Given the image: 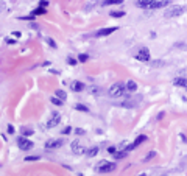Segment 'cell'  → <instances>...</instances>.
Masks as SVG:
<instances>
[{"mask_svg":"<svg viewBox=\"0 0 187 176\" xmlns=\"http://www.w3.org/2000/svg\"><path fill=\"white\" fill-rule=\"evenodd\" d=\"M136 5L144 9H159L170 5V0H137Z\"/></svg>","mask_w":187,"mask_h":176,"instance_id":"6da1fadb","label":"cell"},{"mask_svg":"<svg viewBox=\"0 0 187 176\" xmlns=\"http://www.w3.org/2000/svg\"><path fill=\"white\" fill-rule=\"evenodd\" d=\"M126 91V86L123 83H120V81H117V83H114L111 87H109V97H112V98H119L120 95H123V92Z\"/></svg>","mask_w":187,"mask_h":176,"instance_id":"7a4b0ae2","label":"cell"},{"mask_svg":"<svg viewBox=\"0 0 187 176\" xmlns=\"http://www.w3.org/2000/svg\"><path fill=\"white\" fill-rule=\"evenodd\" d=\"M115 168H117V165H115L114 162H106V161L98 162L97 167H95V170L98 173H111V172H114Z\"/></svg>","mask_w":187,"mask_h":176,"instance_id":"3957f363","label":"cell"},{"mask_svg":"<svg viewBox=\"0 0 187 176\" xmlns=\"http://www.w3.org/2000/svg\"><path fill=\"white\" fill-rule=\"evenodd\" d=\"M150 58H151V55H150V50H148V48H140V50L136 53V59H139V61H142V62H148Z\"/></svg>","mask_w":187,"mask_h":176,"instance_id":"277c9868","label":"cell"},{"mask_svg":"<svg viewBox=\"0 0 187 176\" xmlns=\"http://www.w3.org/2000/svg\"><path fill=\"white\" fill-rule=\"evenodd\" d=\"M183 13H184L183 6H170L165 11V17H176V16H181Z\"/></svg>","mask_w":187,"mask_h":176,"instance_id":"5b68a950","label":"cell"},{"mask_svg":"<svg viewBox=\"0 0 187 176\" xmlns=\"http://www.w3.org/2000/svg\"><path fill=\"white\" fill-rule=\"evenodd\" d=\"M17 145H19L20 150L27 151V150H31V148H33V142L28 140V139L24 136V137H19V139H17Z\"/></svg>","mask_w":187,"mask_h":176,"instance_id":"8992f818","label":"cell"},{"mask_svg":"<svg viewBox=\"0 0 187 176\" xmlns=\"http://www.w3.org/2000/svg\"><path fill=\"white\" fill-rule=\"evenodd\" d=\"M145 140H147V136H144V134L137 136V137H136V140L133 142V144L126 147V151H133V150H136V148L139 147V145H142V144H144Z\"/></svg>","mask_w":187,"mask_h":176,"instance_id":"52a82bcc","label":"cell"},{"mask_svg":"<svg viewBox=\"0 0 187 176\" xmlns=\"http://www.w3.org/2000/svg\"><path fill=\"white\" fill-rule=\"evenodd\" d=\"M59 122H61V115L58 112H52L50 119H48V122H47V128H55L56 125H59Z\"/></svg>","mask_w":187,"mask_h":176,"instance_id":"ba28073f","label":"cell"},{"mask_svg":"<svg viewBox=\"0 0 187 176\" xmlns=\"http://www.w3.org/2000/svg\"><path fill=\"white\" fill-rule=\"evenodd\" d=\"M140 103V97H136V98H126L125 101H122V106L123 108H137Z\"/></svg>","mask_w":187,"mask_h":176,"instance_id":"9c48e42d","label":"cell"},{"mask_svg":"<svg viewBox=\"0 0 187 176\" xmlns=\"http://www.w3.org/2000/svg\"><path fill=\"white\" fill-rule=\"evenodd\" d=\"M63 144H64L63 139H52V140L45 142V148L47 150H56V148H59Z\"/></svg>","mask_w":187,"mask_h":176,"instance_id":"30bf717a","label":"cell"},{"mask_svg":"<svg viewBox=\"0 0 187 176\" xmlns=\"http://www.w3.org/2000/svg\"><path fill=\"white\" fill-rule=\"evenodd\" d=\"M119 28L117 27H111V28H100L97 33H95V36L97 37H104V36H109V34H112L114 31H117Z\"/></svg>","mask_w":187,"mask_h":176,"instance_id":"8fae6325","label":"cell"},{"mask_svg":"<svg viewBox=\"0 0 187 176\" xmlns=\"http://www.w3.org/2000/svg\"><path fill=\"white\" fill-rule=\"evenodd\" d=\"M72 150H73L75 154H83V153H86V150L80 145V140H78V139L72 142Z\"/></svg>","mask_w":187,"mask_h":176,"instance_id":"7c38bea8","label":"cell"},{"mask_svg":"<svg viewBox=\"0 0 187 176\" xmlns=\"http://www.w3.org/2000/svg\"><path fill=\"white\" fill-rule=\"evenodd\" d=\"M70 89L73 92H81L84 89V84L81 81H70Z\"/></svg>","mask_w":187,"mask_h":176,"instance_id":"4fadbf2b","label":"cell"},{"mask_svg":"<svg viewBox=\"0 0 187 176\" xmlns=\"http://www.w3.org/2000/svg\"><path fill=\"white\" fill-rule=\"evenodd\" d=\"M175 86L178 87H186L187 89V78H184V76H178V78H175Z\"/></svg>","mask_w":187,"mask_h":176,"instance_id":"5bb4252c","label":"cell"},{"mask_svg":"<svg viewBox=\"0 0 187 176\" xmlns=\"http://www.w3.org/2000/svg\"><path fill=\"white\" fill-rule=\"evenodd\" d=\"M126 91H129V92H136L137 91V83L133 80H129L128 83H126Z\"/></svg>","mask_w":187,"mask_h":176,"instance_id":"9a60e30c","label":"cell"},{"mask_svg":"<svg viewBox=\"0 0 187 176\" xmlns=\"http://www.w3.org/2000/svg\"><path fill=\"white\" fill-rule=\"evenodd\" d=\"M20 133H22V136L28 137V136H31V134H33V129H31V128H28V126H22V128H20Z\"/></svg>","mask_w":187,"mask_h":176,"instance_id":"2e32d148","label":"cell"},{"mask_svg":"<svg viewBox=\"0 0 187 176\" xmlns=\"http://www.w3.org/2000/svg\"><path fill=\"white\" fill-rule=\"evenodd\" d=\"M122 2H123V0H104L103 5H104V6H109V5H120Z\"/></svg>","mask_w":187,"mask_h":176,"instance_id":"e0dca14e","label":"cell"},{"mask_svg":"<svg viewBox=\"0 0 187 176\" xmlns=\"http://www.w3.org/2000/svg\"><path fill=\"white\" fill-rule=\"evenodd\" d=\"M56 97L59 98V100H63V101H64L65 98H67V93H65L63 89H58V91H56Z\"/></svg>","mask_w":187,"mask_h":176,"instance_id":"ac0fdd59","label":"cell"},{"mask_svg":"<svg viewBox=\"0 0 187 176\" xmlns=\"http://www.w3.org/2000/svg\"><path fill=\"white\" fill-rule=\"evenodd\" d=\"M75 109H78V111H83V112H89V108H87L86 104H81V103L75 104Z\"/></svg>","mask_w":187,"mask_h":176,"instance_id":"d6986e66","label":"cell"},{"mask_svg":"<svg viewBox=\"0 0 187 176\" xmlns=\"http://www.w3.org/2000/svg\"><path fill=\"white\" fill-rule=\"evenodd\" d=\"M125 14H126L125 11H112V13H111V17H123Z\"/></svg>","mask_w":187,"mask_h":176,"instance_id":"ffe728a7","label":"cell"},{"mask_svg":"<svg viewBox=\"0 0 187 176\" xmlns=\"http://www.w3.org/2000/svg\"><path fill=\"white\" fill-rule=\"evenodd\" d=\"M45 13V9H44V6H39V8H36L35 11H33L31 14H35V16H41V14H44Z\"/></svg>","mask_w":187,"mask_h":176,"instance_id":"44dd1931","label":"cell"},{"mask_svg":"<svg viewBox=\"0 0 187 176\" xmlns=\"http://www.w3.org/2000/svg\"><path fill=\"white\" fill-rule=\"evenodd\" d=\"M98 153V147H92V148H89V151H87V154L89 156H95Z\"/></svg>","mask_w":187,"mask_h":176,"instance_id":"7402d4cb","label":"cell"},{"mask_svg":"<svg viewBox=\"0 0 187 176\" xmlns=\"http://www.w3.org/2000/svg\"><path fill=\"white\" fill-rule=\"evenodd\" d=\"M45 42H47V44H48V45H50V47H53V48L56 47V44H55V41L52 39V37H45Z\"/></svg>","mask_w":187,"mask_h":176,"instance_id":"603a6c76","label":"cell"},{"mask_svg":"<svg viewBox=\"0 0 187 176\" xmlns=\"http://www.w3.org/2000/svg\"><path fill=\"white\" fill-rule=\"evenodd\" d=\"M52 103H53V104H58V106H61V104H63V100H59L58 97H53V98H52Z\"/></svg>","mask_w":187,"mask_h":176,"instance_id":"cb8c5ba5","label":"cell"},{"mask_svg":"<svg viewBox=\"0 0 187 176\" xmlns=\"http://www.w3.org/2000/svg\"><path fill=\"white\" fill-rule=\"evenodd\" d=\"M87 59H89V56H87V55H83V53L78 56V61L80 62H84V61H87Z\"/></svg>","mask_w":187,"mask_h":176,"instance_id":"d4e9b609","label":"cell"},{"mask_svg":"<svg viewBox=\"0 0 187 176\" xmlns=\"http://www.w3.org/2000/svg\"><path fill=\"white\" fill-rule=\"evenodd\" d=\"M37 159H39V156H27L25 161L27 162H33V161H37Z\"/></svg>","mask_w":187,"mask_h":176,"instance_id":"484cf974","label":"cell"},{"mask_svg":"<svg viewBox=\"0 0 187 176\" xmlns=\"http://www.w3.org/2000/svg\"><path fill=\"white\" fill-rule=\"evenodd\" d=\"M126 153H128V151H123V153H120V151H117V153H115V157H117V159H122V157H125L126 156Z\"/></svg>","mask_w":187,"mask_h":176,"instance_id":"4316f807","label":"cell"},{"mask_svg":"<svg viewBox=\"0 0 187 176\" xmlns=\"http://www.w3.org/2000/svg\"><path fill=\"white\" fill-rule=\"evenodd\" d=\"M155 156H156V151H150V153L147 154V157H145V162H147V161H150V159H151V157H155Z\"/></svg>","mask_w":187,"mask_h":176,"instance_id":"83f0119b","label":"cell"},{"mask_svg":"<svg viewBox=\"0 0 187 176\" xmlns=\"http://www.w3.org/2000/svg\"><path fill=\"white\" fill-rule=\"evenodd\" d=\"M67 62L70 64V65H76V64H78V62H76V59H73V58H67Z\"/></svg>","mask_w":187,"mask_h":176,"instance_id":"f1b7e54d","label":"cell"},{"mask_svg":"<svg viewBox=\"0 0 187 176\" xmlns=\"http://www.w3.org/2000/svg\"><path fill=\"white\" fill-rule=\"evenodd\" d=\"M75 133L78 134V136H84V134H86V131H84V129H81V128H78V129L75 131Z\"/></svg>","mask_w":187,"mask_h":176,"instance_id":"f546056e","label":"cell"},{"mask_svg":"<svg viewBox=\"0 0 187 176\" xmlns=\"http://www.w3.org/2000/svg\"><path fill=\"white\" fill-rule=\"evenodd\" d=\"M33 17H35V14H31V16H24V17H20L22 20H31Z\"/></svg>","mask_w":187,"mask_h":176,"instance_id":"4dcf8cb0","label":"cell"},{"mask_svg":"<svg viewBox=\"0 0 187 176\" xmlns=\"http://www.w3.org/2000/svg\"><path fill=\"white\" fill-rule=\"evenodd\" d=\"M70 131H72V128H70V126H67V128H64V129H63V134H69Z\"/></svg>","mask_w":187,"mask_h":176,"instance_id":"1f68e13d","label":"cell"},{"mask_svg":"<svg viewBox=\"0 0 187 176\" xmlns=\"http://www.w3.org/2000/svg\"><path fill=\"white\" fill-rule=\"evenodd\" d=\"M108 151L111 153V154H115V153H117V151H115V148H114V147H109V148H108Z\"/></svg>","mask_w":187,"mask_h":176,"instance_id":"d6a6232c","label":"cell"},{"mask_svg":"<svg viewBox=\"0 0 187 176\" xmlns=\"http://www.w3.org/2000/svg\"><path fill=\"white\" fill-rule=\"evenodd\" d=\"M8 133H9V134H13V133H14V128H13L11 125H8Z\"/></svg>","mask_w":187,"mask_h":176,"instance_id":"836d02e7","label":"cell"},{"mask_svg":"<svg viewBox=\"0 0 187 176\" xmlns=\"http://www.w3.org/2000/svg\"><path fill=\"white\" fill-rule=\"evenodd\" d=\"M137 176H147L145 173H140V175H137Z\"/></svg>","mask_w":187,"mask_h":176,"instance_id":"e575fe53","label":"cell"}]
</instances>
